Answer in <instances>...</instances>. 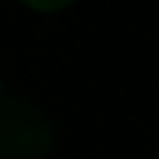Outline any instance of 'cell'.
I'll return each mask as SVG.
<instances>
[{
  "mask_svg": "<svg viewBox=\"0 0 159 159\" xmlns=\"http://www.w3.org/2000/svg\"><path fill=\"white\" fill-rule=\"evenodd\" d=\"M53 124L25 96L0 99V159H50Z\"/></svg>",
  "mask_w": 159,
  "mask_h": 159,
  "instance_id": "cell-1",
  "label": "cell"
},
{
  "mask_svg": "<svg viewBox=\"0 0 159 159\" xmlns=\"http://www.w3.org/2000/svg\"><path fill=\"white\" fill-rule=\"evenodd\" d=\"M25 4H29L32 11H64V7L74 4V0H25Z\"/></svg>",
  "mask_w": 159,
  "mask_h": 159,
  "instance_id": "cell-2",
  "label": "cell"
}]
</instances>
